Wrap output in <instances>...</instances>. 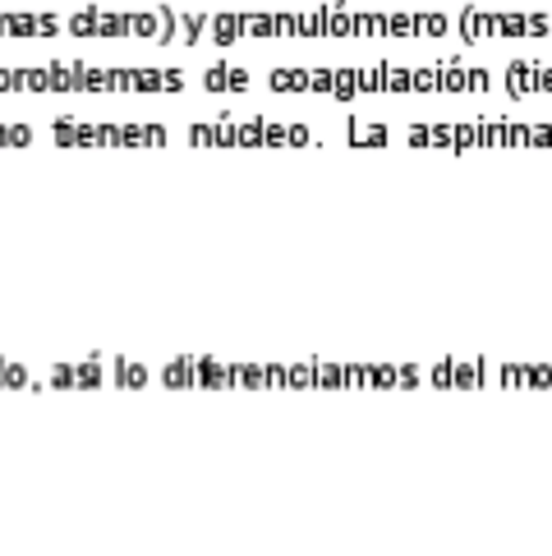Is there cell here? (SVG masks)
Segmentation results:
<instances>
[{"label": "cell", "mask_w": 552, "mask_h": 556, "mask_svg": "<svg viewBox=\"0 0 552 556\" xmlns=\"http://www.w3.org/2000/svg\"><path fill=\"white\" fill-rule=\"evenodd\" d=\"M0 33H61V18L55 14H0Z\"/></svg>", "instance_id": "cell-1"}]
</instances>
